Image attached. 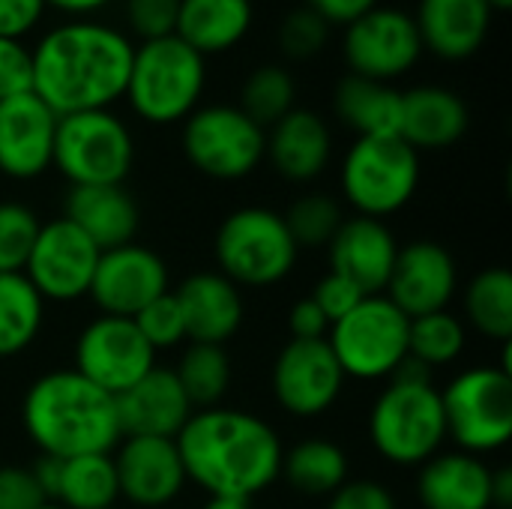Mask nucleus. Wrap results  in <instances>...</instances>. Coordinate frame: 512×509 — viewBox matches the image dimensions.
I'll return each instance as SVG.
<instances>
[{
  "instance_id": "f257e3e1",
  "label": "nucleus",
  "mask_w": 512,
  "mask_h": 509,
  "mask_svg": "<svg viewBox=\"0 0 512 509\" xmlns=\"http://www.w3.org/2000/svg\"><path fill=\"white\" fill-rule=\"evenodd\" d=\"M186 480L210 498L252 501L279 480L282 441L270 423L240 408H201L174 438Z\"/></svg>"
},
{
  "instance_id": "f03ea898",
  "label": "nucleus",
  "mask_w": 512,
  "mask_h": 509,
  "mask_svg": "<svg viewBox=\"0 0 512 509\" xmlns=\"http://www.w3.org/2000/svg\"><path fill=\"white\" fill-rule=\"evenodd\" d=\"M135 45L99 21H66L48 30L33 54V93L57 114L99 111L126 93Z\"/></svg>"
},
{
  "instance_id": "7ed1b4c3",
  "label": "nucleus",
  "mask_w": 512,
  "mask_h": 509,
  "mask_svg": "<svg viewBox=\"0 0 512 509\" xmlns=\"http://www.w3.org/2000/svg\"><path fill=\"white\" fill-rule=\"evenodd\" d=\"M21 423L33 447L54 459L111 453L123 441L117 399L75 369L36 378L24 393Z\"/></svg>"
},
{
  "instance_id": "20e7f679",
  "label": "nucleus",
  "mask_w": 512,
  "mask_h": 509,
  "mask_svg": "<svg viewBox=\"0 0 512 509\" xmlns=\"http://www.w3.org/2000/svg\"><path fill=\"white\" fill-rule=\"evenodd\" d=\"M207 63L177 33L147 39L132 51L126 99L132 111L156 126L186 120L204 93Z\"/></svg>"
},
{
  "instance_id": "39448f33",
  "label": "nucleus",
  "mask_w": 512,
  "mask_h": 509,
  "mask_svg": "<svg viewBox=\"0 0 512 509\" xmlns=\"http://www.w3.org/2000/svg\"><path fill=\"white\" fill-rule=\"evenodd\" d=\"M369 438L390 465L420 468L447 441L441 390L432 381L390 378L369 411Z\"/></svg>"
},
{
  "instance_id": "423d86ee",
  "label": "nucleus",
  "mask_w": 512,
  "mask_h": 509,
  "mask_svg": "<svg viewBox=\"0 0 512 509\" xmlns=\"http://www.w3.org/2000/svg\"><path fill=\"white\" fill-rule=\"evenodd\" d=\"M213 255L219 273L237 288H270L291 276L300 249L282 213L270 207H240L222 219Z\"/></svg>"
},
{
  "instance_id": "0eeeda50",
  "label": "nucleus",
  "mask_w": 512,
  "mask_h": 509,
  "mask_svg": "<svg viewBox=\"0 0 512 509\" xmlns=\"http://www.w3.org/2000/svg\"><path fill=\"white\" fill-rule=\"evenodd\" d=\"M408 330L411 318L387 294H369L330 324L327 345L345 378L384 381L408 360Z\"/></svg>"
},
{
  "instance_id": "6e6552de",
  "label": "nucleus",
  "mask_w": 512,
  "mask_h": 509,
  "mask_svg": "<svg viewBox=\"0 0 512 509\" xmlns=\"http://www.w3.org/2000/svg\"><path fill=\"white\" fill-rule=\"evenodd\" d=\"M447 438L471 456H489L512 438V372L504 366H474L459 372L444 390Z\"/></svg>"
},
{
  "instance_id": "1a4fd4ad",
  "label": "nucleus",
  "mask_w": 512,
  "mask_h": 509,
  "mask_svg": "<svg viewBox=\"0 0 512 509\" xmlns=\"http://www.w3.org/2000/svg\"><path fill=\"white\" fill-rule=\"evenodd\" d=\"M420 186V153L399 135L357 138L342 162V192L357 216L387 219Z\"/></svg>"
},
{
  "instance_id": "9d476101",
  "label": "nucleus",
  "mask_w": 512,
  "mask_h": 509,
  "mask_svg": "<svg viewBox=\"0 0 512 509\" xmlns=\"http://www.w3.org/2000/svg\"><path fill=\"white\" fill-rule=\"evenodd\" d=\"M132 162V132L108 108L57 117L51 165L72 186H120L129 177Z\"/></svg>"
},
{
  "instance_id": "9b49d317",
  "label": "nucleus",
  "mask_w": 512,
  "mask_h": 509,
  "mask_svg": "<svg viewBox=\"0 0 512 509\" xmlns=\"http://www.w3.org/2000/svg\"><path fill=\"white\" fill-rule=\"evenodd\" d=\"M267 150V129H261L237 105H201L183 123V153L195 171L213 180H243Z\"/></svg>"
},
{
  "instance_id": "f8f14e48",
  "label": "nucleus",
  "mask_w": 512,
  "mask_h": 509,
  "mask_svg": "<svg viewBox=\"0 0 512 509\" xmlns=\"http://www.w3.org/2000/svg\"><path fill=\"white\" fill-rule=\"evenodd\" d=\"M342 54L351 75L372 81H396L423 54V42L414 15L396 6H372L351 24H345Z\"/></svg>"
},
{
  "instance_id": "ddd939ff",
  "label": "nucleus",
  "mask_w": 512,
  "mask_h": 509,
  "mask_svg": "<svg viewBox=\"0 0 512 509\" xmlns=\"http://www.w3.org/2000/svg\"><path fill=\"white\" fill-rule=\"evenodd\" d=\"M156 366V351L144 342L132 318L99 315L75 339V372L105 390L126 393Z\"/></svg>"
},
{
  "instance_id": "4468645a",
  "label": "nucleus",
  "mask_w": 512,
  "mask_h": 509,
  "mask_svg": "<svg viewBox=\"0 0 512 509\" xmlns=\"http://www.w3.org/2000/svg\"><path fill=\"white\" fill-rule=\"evenodd\" d=\"M96 261L99 249L66 216H60L39 225L24 276L45 303H75L87 297Z\"/></svg>"
},
{
  "instance_id": "2eb2a0df",
  "label": "nucleus",
  "mask_w": 512,
  "mask_h": 509,
  "mask_svg": "<svg viewBox=\"0 0 512 509\" xmlns=\"http://www.w3.org/2000/svg\"><path fill=\"white\" fill-rule=\"evenodd\" d=\"M273 396L291 417L312 420L327 414L345 387L327 339H288L273 363Z\"/></svg>"
},
{
  "instance_id": "dca6fc26",
  "label": "nucleus",
  "mask_w": 512,
  "mask_h": 509,
  "mask_svg": "<svg viewBox=\"0 0 512 509\" xmlns=\"http://www.w3.org/2000/svg\"><path fill=\"white\" fill-rule=\"evenodd\" d=\"M165 261L138 243H126L108 252H99L93 282L87 297L96 303L102 315L114 318H135L144 306L156 297L168 294L171 288Z\"/></svg>"
},
{
  "instance_id": "f3484780",
  "label": "nucleus",
  "mask_w": 512,
  "mask_h": 509,
  "mask_svg": "<svg viewBox=\"0 0 512 509\" xmlns=\"http://www.w3.org/2000/svg\"><path fill=\"white\" fill-rule=\"evenodd\" d=\"M111 459L120 498L141 509H165L189 483L174 438L126 435Z\"/></svg>"
},
{
  "instance_id": "a211bd4d",
  "label": "nucleus",
  "mask_w": 512,
  "mask_h": 509,
  "mask_svg": "<svg viewBox=\"0 0 512 509\" xmlns=\"http://www.w3.org/2000/svg\"><path fill=\"white\" fill-rule=\"evenodd\" d=\"M459 288V270L453 255L435 243V240H414L408 246H399L387 297L408 315H432L450 306Z\"/></svg>"
},
{
  "instance_id": "6ab92c4d",
  "label": "nucleus",
  "mask_w": 512,
  "mask_h": 509,
  "mask_svg": "<svg viewBox=\"0 0 512 509\" xmlns=\"http://www.w3.org/2000/svg\"><path fill=\"white\" fill-rule=\"evenodd\" d=\"M57 114L36 96L21 93L0 102V174L36 180L54 159Z\"/></svg>"
},
{
  "instance_id": "aec40b11",
  "label": "nucleus",
  "mask_w": 512,
  "mask_h": 509,
  "mask_svg": "<svg viewBox=\"0 0 512 509\" xmlns=\"http://www.w3.org/2000/svg\"><path fill=\"white\" fill-rule=\"evenodd\" d=\"M327 252H330V273L348 279L369 297L387 291L399 255V243L387 222L369 216H351L339 225Z\"/></svg>"
},
{
  "instance_id": "412c9836",
  "label": "nucleus",
  "mask_w": 512,
  "mask_h": 509,
  "mask_svg": "<svg viewBox=\"0 0 512 509\" xmlns=\"http://www.w3.org/2000/svg\"><path fill=\"white\" fill-rule=\"evenodd\" d=\"M174 300L183 315L186 342L198 345H225L243 327V294L240 288L216 273H192L174 291Z\"/></svg>"
},
{
  "instance_id": "4be33fe9",
  "label": "nucleus",
  "mask_w": 512,
  "mask_h": 509,
  "mask_svg": "<svg viewBox=\"0 0 512 509\" xmlns=\"http://www.w3.org/2000/svg\"><path fill=\"white\" fill-rule=\"evenodd\" d=\"M195 414L189 396L183 393L174 369L153 366L141 381L117 396V417L123 438L150 435V438H177L186 420Z\"/></svg>"
},
{
  "instance_id": "5701e85b",
  "label": "nucleus",
  "mask_w": 512,
  "mask_h": 509,
  "mask_svg": "<svg viewBox=\"0 0 512 509\" xmlns=\"http://www.w3.org/2000/svg\"><path fill=\"white\" fill-rule=\"evenodd\" d=\"M414 24L423 48L444 60H468L477 54L492 30V9L486 0H420Z\"/></svg>"
},
{
  "instance_id": "b1692460",
  "label": "nucleus",
  "mask_w": 512,
  "mask_h": 509,
  "mask_svg": "<svg viewBox=\"0 0 512 509\" xmlns=\"http://www.w3.org/2000/svg\"><path fill=\"white\" fill-rule=\"evenodd\" d=\"M264 156L291 183H309L321 177L333 156V135L321 114L309 108H291L267 132Z\"/></svg>"
},
{
  "instance_id": "393cba45",
  "label": "nucleus",
  "mask_w": 512,
  "mask_h": 509,
  "mask_svg": "<svg viewBox=\"0 0 512 509\" xmlns=\"http://www.w3.org/2000/svg\"><path fill=\"white\" fill-rule=\"evenodd\" d=\"M63 216L99 249H117L135 243L141 213L135 198L120 186H72Z\"/></svg>"
},
{
  "instance_id": "a878e982",
  "label": "nucleus",
  "mask_w": 512,
  "mask_h": 509,
  "mask_svg": "<svg viewBox=\"0 0 512 509\" xmlns=\"http://www.w3.org/2000/svg\"><path fill=\"white\" fill-rule=\"evenodd\" d=\"M417 495L426 509H492V468L471 453H438L420 465Z\"/></svg>"
},
{
  "instance_id": "bb28decb",
  "label": "nucleus",
  "mask_w": 512,
  "mask_h": 509,
  "mask_svg": "<svg viewBox=\"0 0 512 509\" xmlns=\"http://www.w3.org/2000/svg\"><path fill=\"white\" fill-rule=\"evenodd\" d=\"M468 105L459 93L423 84L402 93V117L399 138L420 150H444L453 147L468 132Z\"/></svg>"
},
{
  "instance_id": "cd10ccee",
  "label": "nucleus",
  "mask_w": 512,
  "mask_h": 509,
  "mask_svg": "<svg viewBox=\"0 0 512 509\" xmlns=\"http://www.w3.org/2000/svg\"><path fill=\"white\" fill-rule=\"evenodd\" d=\"M252 18V0H180L174 33L207 57L240 45Z\"/></svg>"
},
{
  "instance_id": "c85d7f7f",
  "label": "nucleus",
  "mask_w": 512,
  "mask_h": 509,
  "mask_svg": "<svg viewBox=\"0 0 512 509\" xmlns=\"http://www.w3.org/2000/svg\"><path fill=\"white\" fill-rule=\"evenodd\" d=\"M336 117L357 132L369 135H399L402 93L387 81H372L363 75H345L333 90Z\"/></svg>"
},
{
  "instance_id": "c756f323",
  "label": "nucleus",
  "mask_w": 512,
  "mask_h": 509,
  "mask_svg": "<svg viewBox=\"0 0 512 509\" xmlns=\"http://www.w3.org/2000/svg\"><path fill=\"white\" fill-rule=\"evenodd\" d=\"M120 498L111 453H87L60 459L51 504L63 509H114Z\"/></svg>"
},
{
  "instance_id": "7c9ffc66",
  "label": "nucleus",
  "mask_w": 512,
  "mask_h": 509,
  "mask_svg": "<svg viewBox=\"0 0 512 509\" xmlns=\"http://www.w3.org/2000/svg\"><path fill=\"white\" fill-rule=\"evenodd\" d=\"M279 477H285L288 486L303 495H333L348 480V456L327 438H309L282 453Z\"/></svg>"
},
{
  "instance_id": "2f4dec72",
  "label": "nucleus",
  "mask_w": 512,
  "mask_h": 509,
  "mask_svg": "<svg viewBox=\"0 0 512 509\" xmlns=\"http://www.w3.org/2000/svg\"><path fill=\"white\" fill-rule=\"evenodd\" d=\"M45 321V300L24 273H0V357L27 351Z\"/></svg>"
},
{
  "instance_id": "473e14b6",
  "label": "nucleus",
  "mask_w": 512,
  "mask_h": 509,
  "mask_svg": "<svg viewBox=\"0 0 512 509\" xmlns=\"http://www.w3.org/2000/svg\"><path fill=\"white\" fill-rule=\"evenodd\" d=\"M465 315L468 324L498 342H510L512 336V276L507 267H489L468 282L465 291Z\"/></svg>"
},
{
  "instance_id": "72a5a7b5",
  "label": "nucleus",
  "mask_w": 512,
  "mask_h": 509,
  "mask_svg": "<svg viewBox=\"0 0 512 509\" xmlns=\"http://www.w3.org/2000/svg\"><path fill=\"white\" fill-rule=\"evenodd\" d=\"M183 393L192 408H216L231 387V357L225 345H198L189 342L177 369H174Z\"/></svg>"
},
{
  "instance_id": "f704fd0d",
  "label": "nucleus",
  "mask_w": 512,
  "mask_h": 509,
  "mask_svg": "<svg viewBox=\"0 0 512 509\" xmlns=\"http://www.w3.org/2000/svg\"><path fill=\"white\" fill-rule=\"evenodd\" d=\"M465 345H468V330H465L462 318H456L453 312L441 309L432 315L411 318L408 357L423 363L426 369L456 363L462 357Z\"/></svg>"
},
{
  "instance_id": "c9c22d12",
  "label": "nucleus",
  "mask_w": 512,
  "mask_h": 509,
  "mask_svg": "<svg viewBox=\"0 0 512 509\" xmlns=\"http://www.w3.org/2000/svg\"><path fill=\"white\" fill-rule=\"evenodd\" d=\"M297 99V84L291 78V72L285 66L276 63H264L255 72L246 75L243 87H240V111H246L261 129L273 126L276 120H282Z\"/></svg>"
},
{
  "instance_id": "e433bc0d",
  "label": "nucleus",
  "mask_w": 512,
  "mask_h": 509,
  "mask_svg": "<svg viewBox=\"0 0 512 509\" xmlns=\"http://www.w3.org/2000/svg\"><path fill=\"white\" fill-rule=\"evenodd\" d=\"M282 219H285L297 249L330 246V240L336 237L339 225L345 222L339 201L324 195V192H309V195L297 198Z\"/></svg>"
},
{
  "instance_id": "4c0bfd02",
  "label": "nucleus",
  "mask_w": 512,
  "mask_h": 509,
  "mask_svg": "<svg viewBox=\"0 0 512 509\" xmlns=\"http://www.w3.org/2000/svg\"><path fill=\"white\" fill-rule=\"evenodd\" d=\"M39 225V216L27 204L0 201V273H24Z\"/></svg>"
},
{
  "instance_id": "58836bf2",
  "label": "nucleus",
  "mask_w": 512,
  "mask_h": 509,
  "mask_svg": "<svg viewBox=\"0 0 512 509\" xmlns=\"http://www.w3.org/2000/svg\"><path fill=\"white\" fill-rule=\"evenodd\" d=\"M330 39V24L315 12L309 9L306 3L303 6H294L285 18H282V27H279V45L282 51L291 57V60H306V57H315Z\"/></svg>"
},
{
  "instance_id": "ea45409f",
  "label": "nucleus",
  "mask_w": 512,
  "mask_h": 509,
  "mask_svg": "<svg viewBox=\"0 0 512 509\" xmlns=\"http://www.w3.org/2000/svg\"><path fill=\"white\" fill-rule=\"evenodd\" d=\"M132 321L153 351L177 348L180 342H186V327H183V315H180V306L174 300V291L156 297Z\"/></svg>"
},
{
  "instance_id": "a19ab883",
  "label": "nucleus",
  "mask_w": 512,
  "mask_h": 509,
  "mask_svg": "<svg viewBox=\"0 0 512 509\" xmlns=\"http://www.w3.org/2000/svg\"><path fill=\"white\" fill-rule=\"evenodd\" d=\"M177 12L180 0H126V18L129 27L147 39H162L177 30Z\"/></svg>"
},
{
  "instance_id": "79ce46f5",
  "label": "nucleus",
  "mask_w": 512,
  "mask_h": 509,
  "mask_svg": "<svg viewBox=\"0 0 512 509\" xmlns=\"http://www.w3.org/2000/svg\"><path fill=\"white\" fill-rule=\"evenodd\" d=\"M33 93V54L21 39H0V102Z\"/></svg>"
},
{
  "instance_id": "37998d69",
  "label": "nucleus",
  "mask_w": 512,
  "mask_h": 509,
  "mask_svg": "<svg viewBox=\"0 0 512 509\" xmlns=\"http://www.w3.org/2000/svg\"><path fill=\"white\" fill-rule=\"evenodd\" d=\"M42 504L51 501L39 489L30 468H15V465L0 468V509H39Z\"/></svg>"
},
{
  "instance_id": "c03bdc74",
  "label": "nucleus",
  "mask_w": 512,
  "mask_h": 509,
  "mask_svg": "<svg viewBox=\"0 0 512 509\" xmlns=\"http://www.w3.org/2000/svg\"><path fill=\"white\" fill-rule=\"evenodd\" d=\"M327 509H399L387 486L375 480H345L333 495Z\"/></svg>"
},
{
  "instance_id": "a18cd8bd",
  "label": "nucleus",
  "mask_w": 512,
  "mask_h": 509,
  "mask_svg": "<svg viewBox=\"0 0 512 509\" xmlns=\"http://www.w3.org/2000/svg\"><path fill=\"white\" fill-rule=\"evenodd\" d=\"M363 297H366V294H363L357 285H351L348 279H342V276H336V273H327V276L312 288V300H315V306L327 315L330 324L339 321L342 315H348Z\"/></svg>"
},
{
  "instance_id": "49530a36",
  "label": "nucleus",
  "mask_w": 512,
  "mask_h": 509,
  "mask_svg": "<svg viewBox=\"0 0 512 509\" xmlns=\"http://www.w3.org/2000/svg\"><path fill=\"white\" fill-rule=\"evenodd\" d=\"M45 0H0V39L27 36L45 15Z\"/></svg>"
},
{
  "instance_id": "de8ad7c7",
  "label": "nucleus",
  "mask_w": 512,
  "mask_h": 509,
  "mask_svg": "<svg viewBox=\"0 0 512 509\" xmlns=\"http://www.w3.org/2000/svg\"><path fill=\"white\" fill-rule=\"evenodd\" d=\"M288 333H291V339H327L330 321L315 306V300L306 297V300H297L288 309Z\"/></svg>"
},
{
  "instance_id": "09e8293b",
  "label": "nucleus",
  "mask_w": 512,
  "mask_h": 509,
  "mask_svg": "<svg viewBox=\"0 0 512 509\" xmlns=\"http://www.w3.org/2000/svg\"><path fill=\"white\" fill-rule=\"evenodd\" d=\"M309 9H315L330 27L333 24H351L354 18H360L363 12H369L372 6H378V0H303Z\"/></svg>"
},
{
  "instance_id": "8fccbe9b",
  "label": "nucleus",
  "mask_w": 512,
  "mask_h": 509,
  "mask_svg": "<svg viewBox=\"0 0 512 509\" xmlns=\"http://www.w3.org/2000/svg\"><path fill=\"white\" fill-rule=\"evenodd\" d=\"M492 507L510 509L512 507V471L498 468L492 471Z\"/></svg>"
},
{
  "instance_id": "3c124183",
  "label": "nucleus",
  "mask_w": 512,
  "mask_h": 509,
  "mask_svg": "<svg viewBox=\"0 0 512 509\" xmlns=\"http://www.w3.org/2000/svg\"><path fill=\"white\" fill-rule=\"evenodd\" d=\"M111 0H45V6L63 9V12H96Z\"/></svg>"
},
{
  "instance_id": "603ef678",
  "label": "nucleus",
  "mask_w": 512,
  "mask_h": 509,
  "mask_svg": "<svg viewBox=\"0 0 512 509\" xmlns=\"http://www.w3.org/2000/svg\"><path fill=\"white\" fill-rule=\"evenodd\" d=\"M201 509H252V504L240 498H210Z\"/></svg>"
},
{
  "instance_id": "864d4df0",
  "label": "nucleus",
  "mask_w": 512,
  "mask_h": 509,
  "mask_svg": "<svg viewBox=\"0 0 512 509\" xmlns=\"http://www.w3.org/2000/svg\"><path fill=\"white\" fill-rule=\"evenodd\" d=\"M486 3H489L492 12H507L512 6V0H486Z\"/></svg>"
},
{
  "instance_id": "5fc2aeb1",
  "label": "nucleus",
  "mask_w": 512,
  "mask_h": 509,
  "mask_svg": "<svg viewBox=\"0 0 512 509\" xmlns=\"http://www.w3.org/2000/svg\"><path fill=\"white\" fill-rule=\"evenodd\" d=\"M39 509H63V507H57V504H42Z\"/></svg>"
}]
</instances>
